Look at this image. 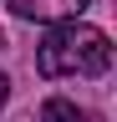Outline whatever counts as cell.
Listing matches in <instances>:
<instances>
[{
	"label": "cell",
	"instance_id": "obj_1",
	"mask_svg": "<svg viewBox=\"0 0 117 122\" xmlns=\"http://www.w3.org/2000/svg\"><path fill=\"white\" fill-rule=\"evenodd\" d=\"M107 66H112V41H107V30H97L86 20L51 25L46 41L36 46L41 76H102Z\"/></svg>",
	"mask_w": 117,
	"mask_h": 122
},
{
	"label": "cell",
	"instance_id": "obj_2",
	"mask_svg": "<svg viewBox=\"0 0 117 122\" xmlns=\"http://www.w3.org/2000/svg\"><path fill=\"white\" fill-rule=\"evenodd\" d=\"M20 20H51V25H66V20H81L86 0H5Z\"/></svg>",
	"mask_w": 117,
	"mask_h": 122
},
{
	"label": "cell",
	"instance_id": "obj_3",
	"mask_svg": "<svg viewBox=\"0 0 117 122\" xmlns=\"http://www.w3.org/2000/svg\"><path fill=\"white\" fill-rule=\"evenodd\" d=\"M41 122H97L86 107H76V102H66V97H46L41 102Z\"/></svg>",
	"mask_w": 117,
	"mask_h": 122
},
{
	"label": "cell",
	"instance_id": "obj_4",
	"mask_svg": "<svg viewBox=\"0 0 117 122\" xmlns=\"http://www.w3.org/2000/svg\"><path fill=\"white\" fill-rule=\"evenodd\" d=\"M10 102V81H5V71H0V107Z\"/></svg>",
	"mask_w": 117,
	"mask_h": 122
}]
</instances>
